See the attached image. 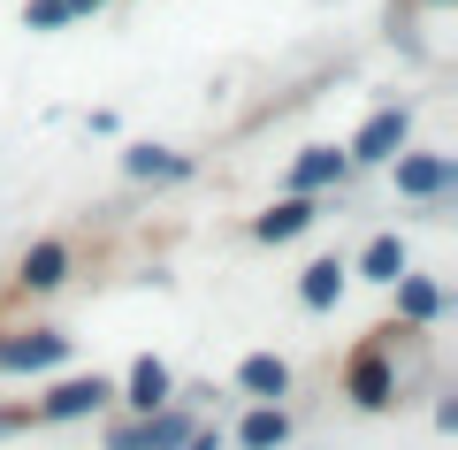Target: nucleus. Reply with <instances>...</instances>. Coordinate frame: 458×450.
I'll return each instance as SVG.
<instances>
[{
    "mask_svg": "<svg viewBox=\"0 0 458 450\" xmlns=\"http://www.w3.org/2000/svg\"><path fill=\"white\" fill-rule=\"evenodd\" d=\"M405 130H412V115H405V107H382L375 123L360 130V145H352V161H397V145H405Z\"/></svg>",
    "mask_w": 458,
    "mask_h": 450,
    "instance_id": "obj_1",
    "label": "nucleus"
},
{
    "mask_svg": "<svg viewBox=\"0 0 458 450\" xmlns=\"http://www.w3.org/2000/svg\"><path fill=\"white\" fill-rule=\"evenodd\" d=\"M183 435H191V420H183V412H161V420L146 412V420H138V428H123V435H114L107 450H176Z\"/></svg>",
    "mask_w": 458,
    "mask_h": 450,
    "instance_id": "obj_2",
    "label": "nucleus"
},
{
    "mask_svg": "<svg viewBox=\"0 0 458 450\" xmlns=\"http://www.w3.org/2000/svg\"><path fill=\"white\" fill-rule=\"evenodd\" d=\"M62 352H69L62 336H8V344H0V367H8V374H16V367H54Z\"/></svg>",
    "mask_w": 458,
    "mask_h": 450,
    "instance_id": "obj_3",
    "label": "nucleus"
},
{
    "mask_svg": "<svg viewBox=\"0 0 458 450\" xmlns=\"http://www.w3.org/2000/svg\"><path fill=\"white\" fill-rule=\"evenodd\" d=\"M313 222V207L306 199H283V207H267L260 222H252V237H267V244H283V237H298V229Z\"/></svg>",
    "mask_w": 458,
    "mask_h": 450,
    "instance_id": "obj_4",
    "label": "nucleus"
},
{
    "mask_svg": "<svg viewBox=\"0 0 458 450\" xmlns=\"http://www.w3.org/2000/svg\"><path fill=\"white\" fill-rule=\"evenodd\" d=\"M99 397H107V382H99V374H92V382H62V389L47 397V420H77V412H92Z\"/></svg>",
    "mask_w": 458,
    "mask_h": 450,
    "instance_id": "obj_5",
    "label": "nucleus"
},
{
    "mask_svg": "<svg viewBox=\"0 0 458 450\" xmlns=\"http://www.w3.org/2000/svg\"><path fill=\"white\" fill-rule=\"evenodd\" d=\"M237 382L252 389V397H283V389H291V367H283V359H245V367H237Z\"/></svg>",
    "mask_w": 458,
    "mask_h": 450,
    "instance_id": "obj_6",
    "label": "nucleus"
},
{
    "mask_svg": "<svg viewBox=\"0 0 458 450\" xmlns=\"http://www.w3.org/2000/svg\"><path fill=\"white\" fill-rule=\"evenodd\" d=\"M62 275H69V252H62V244H31V252H23V283H31V290H54Z\"/></svg>",
    "mask_w": 458,
    "mask_h": 450,
    "instance_id": "obj_7",
    "label": "nucleus"
},
{
    "mask_svg": "<svg viewBox=\"0 0 458 450\" xmlns=\"http://www.w3.org/2000/svg\"><path fill=\"white\" fill-rule=\"evenodd\" d=\"M336 176H344V153H328V145H313L306 161L291 168V183H298V191H321V183H336Z\"/></svg>",
    "mask_w": 458,
    "mask_h": 450,
    "instance_id": "obj_8",
    "label": "nucleus"
},
{
    "mask_svg": "<svg viewBox=\"0 0 458 450\" xmlns=\"http://www.w3.org/2000/svg\"><path fill=\"white\" fill-rule=\"evenodd\" d=\"M352 397H360L367 412L390 404V367H382V359H360V367H352Z\"/></svg>",
    "mask_w": 458,
    "mask_h": 450,
    "instance_id": "obj_9",
    "label": "nucleus"
},
{
    "mask_svg": "<svg viewBox=\"0 0 458 450\" xmlns=\"http://www.w3.org/2000/svg\"><path fill=\"white\" fill-rule=\"evenodd\" d=\"M360 275L397 283V275H405V244H397V237H375V244H367V259H360Z\"/></svg>",
    "mask_w": 458,
    "mask_h": 450,
    "instance_id": "obj_10",
    "label": "nucleus"
},
{
    "mask_svg": "<svg viewBox=\"0 0 458 450\" xmlns=\"http://www.w3.org/2000/svg\"><path fill=\"white\" fill-rule=\"evenodd\" d=\"M397 183H405L412 199H428V191L451 183V161H397Z\"/></svg>",
    "mask_w": 458,
    "mask_h": 450,
    "instance_id": "obj_11",
    "label": "nucleus"
},
{
    "mask_svg": "<svg viewBox=\"0 0 458 450\" xmlns=\"http://www.w3.org/2000/svg\"><path fill=\"white\" fill-rule=\"evenodd\" d=\"M161 397H168V367H161V359H138V367H131V404L153 412Z\"/></svg>",
    "mask_w": 458,
    "mask_h": 450,
    "instance_id": "obj_12",
    "label": "nucleus"
},
{
    "mask_svg": "<svg viewBox=\"0 0 458 450\" xmlns=\"http://www.w3.org/2000/svg\"><path fill=\"white\" fill-rule=\"evenodd\" d=\"M336 290H344V267H336V259H321V267H306L298 298H306V306H336Z\"/></svg>",
    "mask_w": 458,
    "mask_h": 450,
    "instance_id": "obj_13",
    "label": "nucleus"
},
{
    "mask_svg": "<svg viewBox=\"0 0 458 450\" xmlns=\"http://www.w3.org/2000/svg\"><path fill=\"white\" fill-rule=\"evenodd\" d=\"M283 435H291V420H283V412H276V404H260V412H252V420H245V450H276V443H283Z\"/></svg>",
    "mask_w": 458,
    "mask_h": 450,
    "instance_id": "obj_14",
    "label": "nucleus"
},
{
    "mask_svg": "<svg viewBox=\"0 0 458 450\" xmlns=\"http://www.w3.org/2000/svg\"><path fill=\"white\" fill-rule=\"evenodd\" d=\"M131 176H183V161H176V153H153V145H138V153H131Z\"/></svg>",
    "mask_w": 458,
    "mask_h": 450,
    "instance_id": "obj_15",
    "label": "nucleus"
},
{
    "mask_svg": "<svg viewBox=\"0 0 458 450\" xmlns=\"http://www.w3.org/2000/svg\"><path fill=\"white\" fill-rule=\"evenodd\" d=\"M397 298H405V321H428L436 313V283H405Z\"/></svg>",
    "mask_w": 458,
    "mask_h": 450,
    "instance_id": "obj_16",
    "label": "nucleus"
},
{
    "mask_svg": "<svg viewBox=\"0 0 458 450\" xmlns=\"http://www.w3.org/2000/svg\"><path fill=\"white\" fill-rule=\"evenodd\" d=\"M62 16H77V0H38V8H31V23H38V31H54Z\"/></svg>",
    "mask_w": 458,
    "mask_h": 450,
    "instance_id": "obj_17",
    "label": "nucleus"
},
{
    "mask_svg": "<svg viewBox=\"0 0 458 450\" xmlns=\"http://www.w3.org/2000/svg\"><path fill=\"white\" fill-rule=\"evenodd\" d=\"M176 450H214V435H199V428H191V435H183Z\"/></svg>",
    "mask_w": 458,
    "mask_h": 450,
    "instance_id": "obj_18",
    "label": "nucleus"
},
{
    "mask_svg": "<svg viewBox=\"0 0 458 450\" xmlns=\"http://www.w3.org/2000/svg\"><path fill=\"white\" fill-rule=\"evenodd\" d=\"M77 8H92V0H77Z\"/></svg>",
    "mask_w": 458,
    "mask_h": 450,
    "instance_id": "obj_19",
    "label": "nucleus"
}]
</instances>
